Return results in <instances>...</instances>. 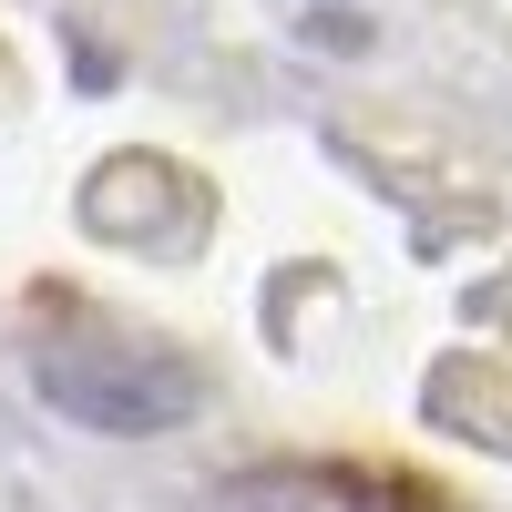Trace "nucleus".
<instances>
[{"instance_id":"nucleus-1","label":"nucleus","mask_w":512,"mask_h":512,"mask_svg":"<svg viewBox=\"0 0 512 512\" xmlns=\"http://www.w3.org/2000/svg\"><path fill=\"white\" fill-rule=\"evenodd\" d=\"M41 390L72 420H103V431H164V420L195 410V369L123 328H52L41 338Z\"/></svg>"}]
</instances>
